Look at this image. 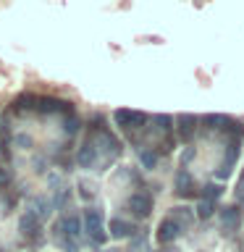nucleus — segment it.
Returning <instances> with one entry per match:
<instances>
[{
  "label": "nucleus",
  "mask_w": 244,
  "mask_h": 252,
  "mask_svg": "<svg viewBox=\"0 0 244 252\" xmlns=\"http://www.w3.org/2000/svg\"><path fill=\"white\" fill-rule=\"evenodd\" d=\"M179 223H176V220H173V218H165V220H160V226H157V242H160V244H168V242H173V239H176V236H179Z\"/></svg>",
  "instance_id": "nucleus-4"
},
{
  "label": "nucleus",
  "mask_w": 244,
  "mask_h": 252,
  "mask_svg": "<svg viewBox=\"0 0 244 252\" xmlns=\"http://www.w3.org/2000/svg\"><path fill=\"white\" fill-rule=\"evenodd\" d=\"M205 124L213 126V129H226V126L231 124V118L228 116H205Z\"/></svg>",
  "instance_id": "nucleus-15"
},
{
  "label": "nucleus",
  "mask_w": 244,
  "mask_h": 252,
  "mask_svg": "<svg viewBox=\"0 0 244 252\" xmlns=\"http://www.w3.org/2000/svg\"><path fill=\"white\" fill-rule=\"evenodd\" d=\"M84 226H87V231L102 228V216H100V210H94V208L87 210V216H84Z\"/></svg>",
  "instance_id": "nucleus-11"
},
{
  "label": "nucleus",
  "mask_w": 244,
  "mask_h": 252,
  "mask_svg": "<svg viewBox=\"0 0 244 252\" xmlns=\"http://www.w3.org/2000/svg\"><path fill=\"white\" fill-rule=\"evenodd\" d=\"M171 218L176 220L179 226H189V223L194 220V210H189V208H173Z\"/></svg>",
  "instance_id": "nucleus-10"
},
{
  "label": "nucleus",
  "mask_w": 244,
  "mask_h": 252,
  "mask_svg": "<svg viewBox=\"0 0 244 252\" xmlns=\"http://www.w3.org/2000/svg\"><path fill=\"white\" fill-rule=\"evenodd\" d=\"M131 231L134 228L126 223V220H118V218L110 220V236H116V239H123V236H129Z\"/></svg>",
  "instance_id": "nucleus-9"
},
{
  "label": "nucleus",
  "mask_w": 244,
  "mask_h": 252,
  "mask_svg": "<svg viewBox=\"0 0 244 252\" xmlns=\"http://www.w3.org/2000/svg\"><path fill=\"white\" fill-rule=\"evenodd\" d=\"M213 210H215V202H208V200H200V205H197V216L200 218H210Z\"/></svg>",
  "instance_id": "nucleus-16"
},
{
  "label": "nucleus",
  "mask_w": 244,
  "mask_h": 252,
  "mask_svg": "<svg viewBox=\"0 0 244 252\" xmlns=\"http://www.w3.org/2000/svg\"><path fill=\"white\" fill-rule=\"evenodd\" d=\"M37 110L39 113H74V105L68 100H58V97H34Z\"/></svg>",
  "instance_id": "nucleus-1"
},
{
  "label": "nucleus",
  "mask_w": 244,
  "mask_h": 252,
  "mask_svg": "<svg viewBox=\"0 0 244 252\" xmlns=\"http://www.w3.org/2000/svg\"><path fill=\"white\" fill-rule=\"evenodd\" d=\"M220 220H223L226 228H234L239 223V208H223L220 210Z\"/></svg>",
  "instance_id": "nucleus-12"
},
{
  "label": "nucleus",
  "mask_w": 244,
  "mask_h": 252,
  "mask_svg": "<svg viewBox=\"0 0 244 252\" xmlns=\"http://www.w3.org/2000/svg\"><path fill=\"white\" fill-rule=\"evenodd\" d=\"M139 158H142V165H145V168H155V165H157V155L150 153V150H142Z\"/></svg>",
  "instance_id": "nucleus-17"
},
{
  "label": "nucleus",
  "mask_w": 244,
  "mask_h": 252,
  "mask_svg": "<svg viewBox=\"0 0 244 252\" xmlns=\"http://www.w3.org/2000/svg\"><path fill=\"white\" fill-rule=\"evenodd\" d=\"M155 124H157V129H160V131H165V134L171 131V118L168 116H155Z\"/></svg>",
  "instance_id": "nucleus-19"
},
{
  "label": "nucleus",
  "mask_w": 244,
  "mask_h": 252,
  "mask_svg": "<svg viewBox=\"0 0 244 252\" xmlns=\"http://www.w3.org/2000/svg\"><path fill=\"white\" fill-rule=\"evenodd\" d=\"M63 228H66L68 236H79V231H82V223H79L76 216H66V218H63Z\"/></svg>",
  "instance_id": "nucleus-14"
},
{
  "label": "nucleus",
  "mask_w": 244,
  "mask_h": 252,
  "mask_svg": "<svg viewBox=\"0 0 244 252\" xmlns=\"http://www.w3.org/2000/svg\"><path fill=\"white\" fill-rule=\"evenodd\" d=\"M16 145H19V147H31V137H27V134H19V137H16Z\"/></svg>",
  "instance_id": "nucleus-22"
},
{
  "label": "nucleus",
  "mask_w": 244,
  "mask_h": 252,
  "mask_svg": "<svg viewBox=\"0 0 244 252\" xmlns=\"http://www.w3.org/2000/svg\"><path fill=\"white\" fill-rule=\"evenodd\" d=\"M21 231L27 234V236H37V231H39V218H37V213L27 210V216L21 218Z\"/></svg>",
  "instance_id": "nucleus-8"
},
{
  "label": "nucleus",
  "mask_w": 244,
  "mask_h": 252,
  "mask_svg": "<svg viewBox=\"0 0 244 252\" xmlns=\"http://www.w3.org/2000/svg\"><path fill=\"white\" fill-rule=\"evenodd\" d=\"M113 118H116L118 126H123V129H142V126L147 124V116L145 113H139V110H126V108L116 110Z\"/></svg>",
  "instance_id": "nucleus-2"
},
{
  "label": "nucleus",
  "mask_w": 244,
  "mask_h": 252,
  "mask_svg": "<svg viewBox=\"0 0 244 252\" xmlns=\"http://www.w3.org/2000/svg\"><path fill=\"white\" fill-rule=\"evenodd\" d=\"M63 129H66V134H76L79 131V118H66V126H63Z\"/></svg>",
  "instance_id": "nucleus-20"
},
{
  "label": "nucleus",
  "mask_w": 244,
  "mask_h": 252,
  "mask_svg": "<svg viewBox=\"0 0 244 252\" xmlns=\"http://www.w3.org/2000/svg\"><path fill=\"white\" fill-rule=\"evenodd\" d=\"M192 189H194L192 176H189L186 171H179L176 173V194L179 197H192Z\"/></svg>",
  "instance_id": "nucleus-7"
},
{
  "label": "nucleus",
  "mask_w": 244,
  "mask_h": 252,
  "mask_svg": "<svg viewBox=\"0 0 244 252\" xmlns=\"http://www.w3.org/2000/svg\"><path fill=\"white\" fill-rule=\"evenodd\" d=\"M194 126H197V118L194 116H179V137L184 139V142H189L192 139V134H194Z\"/></svg>",
  "instance_id": "nucleus-6"
},
{
  "label": "nucleus",
  "mask_w": 244,
  "mask_h": 252,
  "mask_svg": "<svg viewBox=\"0 0 244 252\" xmlns=\"http://www.w3.org/2000/svg\"><path fill=\"white\" fill-rule=\"evenodd\" d=\"M8 181H11L8 171H5V168H0V189H5V187H8Z\"/></svg>",
  "instance_id": "nucleus-23"
},
{
  "label": "nucleus",
  "mask_w": 244,
  "mask_h": 252,
  "mask_svg": "<svg viewBox=\"0 0 244 252\" xmlns=\"http://www.w3.org/2000/svg\"><path fill=\"white\" fill-rule=\"evenodd\" d=\"M24 108L27 110L34 108V94H21V97L16 100V110H24Z\"/></svg>",
  "instance_id": "nucleus-18"
},
{
  "label": "nucleus",
  "mask_w": 244,
  "mask_h": 252,
  "mask_svg": "<svg viewBox=\"0 0 244 252\" xmlns=\"http://www.w3.org/2000/svg\"><path fill=\"white\" fill-rule=\"evenodd\" d=\"M76 160H79V165H82V168H92L94 160H97V145H94V139H87V142H84V147L79 150Z\"/></svg>",
  "instance_id": "nucleus-5"
},
{
  "label": "nucleus",
  "mask_w": 244,
  "mask_h": 252,
  "mask_svg": "<svg viewBox=\"0 0 244 252\" xmlns=\"http://www.w3.org/2000/svg\"><path fill=\"white\" fill-rule=\"evenodd\" d=\"M90 239L94 244H102L105 242V228H94V231H90Z\"/></svg>",
  "instance_id": "nucleus-21"
},
{
  "label": "nucleus",
  "mask_w": 244,
  "mask_h": 252,
  "mask_svg": "<svg viewBox=\"0 0 244 252\" xmlns=\"http://www.w3.org/2000/svg\"><path fill=\"white\" fill-rule=\"evenodd\" d=\"M220 194H223V187L220 184H205L202 187V200H208V202H215Z\"/></svg>",
  "instance_id": "nucleus-13"
},
{
  "label": "nucleus",
  "mask_w": 244,
  "mask_h": 252,
  "mask_svg": "<svg viewBox=\"0 0 244 252\" xmlns=\"http://www.w3.org/2000/svg\"><path fill=\"white\" fill-rule=\"evenodd\" d=\"M129 208H131V213H134L137 218H147L150 210H152V197L145 194V192L131 194V197H129Z\"/></svg>",
  "instance_id": "nucleus-3"
}]
</instances>
